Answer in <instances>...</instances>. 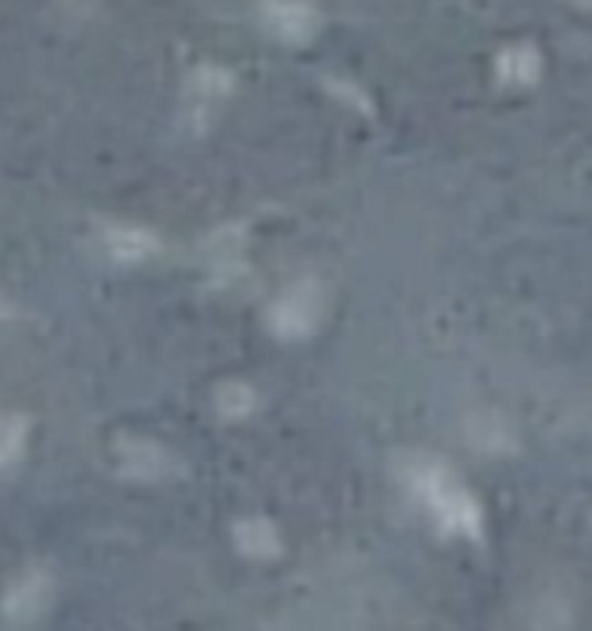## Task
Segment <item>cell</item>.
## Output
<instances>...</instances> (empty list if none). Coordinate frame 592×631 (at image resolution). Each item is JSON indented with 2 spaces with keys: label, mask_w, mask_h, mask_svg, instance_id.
<instances>
[{
  "label": "cell",
  "mask_w": 592,
  "mask_h": 631,
  "mask_svg": "<svg viewBox=\"0 0 592 631\" xmlns=\"http://www.w3.org/2000/svg\"><path fill=\"white\" fill-rule=\"evenodd\" d=\"M578 3H583V7H592V0H578Z\"/></svg>",
  "instance_id": "7"
},
{
  "label": "cell",
  "mask_w": 592,
  "mask_h": 631,
  "mask_svg": "<svg viewBox=\"0 0 592 631\" xmlns=\"http://www.w3.org/2000/svg\"><path fill=\"white\" fill-rule=\"evenodd\" d=\"M312 302H309V296L305 293H293L284 305H281V312H278V324L284 327V330L290 333H300L303 330V324H309L312 320Z\"/></svg>",
  "instance_id": "5"
},
{
  "label": "cell",
  "mask_w": 592,
  "mask_h": 631,
  "mask_svg": "<svg viewBox=\"0 0 592 631\" xmlns=\"http://www.w3.org/2000/svg\"><path fill=\"white\" fill-rule=\"evenodd\" d=\"M423 493L429 496V503L433 508L442 515V520H448L450 527H457V530H476L478 527V508L476 503L469 499V493L457 484V481H450L448 474L435 472L429 474L426 481H423Z\"/></svg>",
  "instance_id": "1"
},
{
  "label": "cell",
  "mask_w": 592,
  "mask_h": 631,
  "mask_svg": "<svg viewBox=\"0 0 592 631\" xmlns=\"http://www.w3.org/2000/svg\"><path fill=\"white\" fill-rule=\"evenodd\" d=\"M22 441V425L19 422H0V465L10 462L19 453Z\"/></svg>",
  "instance_id": "6"
},
{
  "label": "cell",
  "mask_w": 592,
  "mask_h": 631,
  "mask_svg": "<svg viewBox=\"0 0 592 631\" xmlns=\"http://www.w3.org/2000/svg\"><path fill=\"white\" fill-rule=\"evenodd\" d=\"M46 598V582L41 576H29L19 589L10 595V601H7V610H10V617H19L25 619L31 617Z\"/></svg>",
  "instance_id": "4"
},
{
  "label": "cell",
  "mask_w": 592,
  "mask_h": 631,
  "mask_svg": "<svg viewBox=\"0 0 592 631\" xmlns=\"http://www.w3.org/2000/svg\"><path fill=\"white\" fill-rule=\"evenodd\" d=\"M497 69H500V77L509 84H531L540 72V56L531 46H509L497 62Z\"/></svg>",
  "instance_id": "3"
},
{
  "label": "cell",
  "mask_w": 592,
  "mask_h": 631,
  "mask_svg": "<svg viewBox=\"0 0 592 631\" xmlns=\"http://www.w3.org/2000/svg\"><path fill=\"white\" fill-rule=\"evenodd\" d=\"M266 19L288 41H303L315 29V13L305 0H266Z\"/></svg>",
  "instance_id": "2"
}]
</instances>
